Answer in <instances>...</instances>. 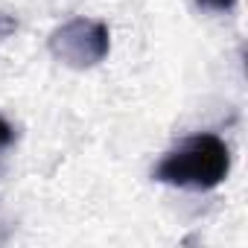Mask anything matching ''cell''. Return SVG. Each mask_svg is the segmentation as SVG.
<instances>
[{
    "instance_id": "1",
    "label": "cell",
    "mask_w": 248,
    "mask_h": 248,
    "mask_svg": "<svg viewBox=\"0 0 248 248\" xmlns=\"http://www.w3.org/2000/svg\"><path fill=\"white\" fill-rule=\"evenodd\" d=\"M231 172V149L219 135L202 132L170 149L155 167L152 178L184 190H213Z\"/></svg>"
},
{
    "instance_id": "2",
    "label": "cell",
    "mask_w": 248,
    "mask_h": 248,
    "mask_svg": "<svg viewBox=\"0 0 248 248\" xmlns=\"http://www.w3.org/2000/svg\"><path fill=\"white\" fill-rule=\"evenodd\" d=\"M108 50H111L108 27L93 18H73L50 35V53L73 70L96 67L108 56Z\"/></svg>"
},
{
    "instance_id": "3",
    "label": "cell",
    "mask_w": 248,
    "mask_h": 248,
    "mask_svg": "<svg viewBox=\"0 0 248 248\" xmlns=\"http://www.w3.org/2000/svg\"><path fill=\"white\" fill-rule=\"evenodd\" d=\"M12 143H15V129L9 126L6 117H0V155H3Z\"/></svg>"
},
{
    "instance_id": "4",
    "label": "cell",
    "mask_w": 248,
    "mask_h": 248,
    "mask_svg": "<svg viewBox=\"0 0 248 248\" xmlns=\"http://www.w3.org/2000/svg\"><path fill=\"white\" fill-rule=\"evenodd\" d=\"M199 6L207 12H231L236 6V0H199Z\"/></svg>"
}]
</instances>
